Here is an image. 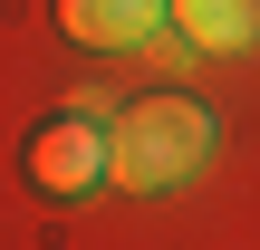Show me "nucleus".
<instances>
[{"label": "nucleus", "mask_w": 260, "mask_h": 250, "mask_svg": "<svg viewBox=\"0 0 260 250\" xmlns=\"http://www.w3.org/2000/svg\"><path fill=\"white\" fill-rule=\"evenodd\" d=\"M106 154H116V125H96V116H58V125L29 135V183L68 202V193L106 183Z\"/></svg>", "instance_id": "f03ea898"}, {"label": "nucleus", "mask_w": 260, "mask_h": 250, "mask_svg": "<svg viewBox=\"0 0 260 250\" xmlns=\"http://www.w3.org/2000/svg\"><path fill=\"white\" fill-rule=\"evenodd\" d=\"M212 154V116L193 96H135L116 116V154H106V183L116 193H174L183 173H203Z\"/></svg>", "instance_id": "f257e3e1"}, {"label": "nucleus", "mask_w": 260, "mask_h": 250, "mask_svg": "<svg viewBox=\"0 0 260 250\" xmlns=\"http://www.w3.org/2000/svg\"><path fill=\"white\" fill-rule=\"evenodd\" d=\"M164 19H174L183 48H203V58H241L260 39V0H164Z\"/></svg>", "instance_id": "20e7f679"}, {"label": "nucleus", "mask_w": 260, "mask_h": 250, "mask_svg": "<svg viewBox=\"0 0 260 250\" xmlns=\"http://www.w3.org/2000/svg\"><path fill=\"white\" fill-rule=\"evenodd\" d=\"M58 29L77 39V48H145L154 29H164V0H58Z\"/></svg>", "instance_id": "7ed1b4c3"}]
</instances>
